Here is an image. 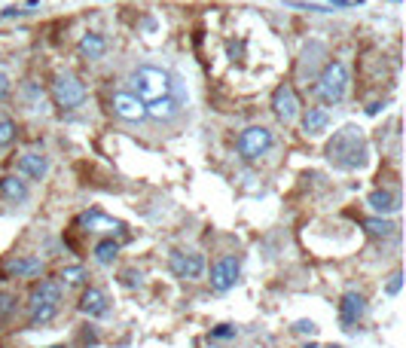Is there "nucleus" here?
Instances as JSON below:
<instances>
[{
    "label": "nucleus",
    "mask_w": 406,
    "mask_h": 348,
    "mask_svg": "<svg viewBox=\"0 0 406 348\" xmlns=\"http://www.w3.org/2000/svg\"><path fill=\"white\" fill-rule=\"evenodd\" d=\"M324 156L330 165L342 168V172H354V168H363L369 159V144L363 138V132L358 125H342V129L327 141Z\"/></svg>",
    "instance_id": "2"
},
{
    "label": "nucleus",
    "mask_w": 406,
    "mask_h": 348,
    "mask_svg": "<svg viewBox=\"0 0 406 348\" xmlns=\"http://www.w3.org/2000/svg\"><path fill=\"white\" fill-rule=\"evenodd\" d=\"M168 266L183 281H199L205 275V257L199 251H171Z\"/></svg>",
    "instance_id": "8"
},
{
    "label": "nucleus",
    "mask_w": 406,
    "mask_h": 348,
    "mask_svg": "<svg viewBox=\"0 0 406 348\" xmlns=\"http://www.w3.org/2000/svg\"><path fill=\"white\" fill-rule=\"evenodd\" d=\"M77 52H80V59H85V61H98V59H104V52H107V40H104V34H95V31L83 34L80 43H77Z\"/></svg>",
    "instance_id": "17"
},
{
    "label": "nucleus",
    "mask_w": 406,
    "mask_h": 348,
    "mask_svg": "<svg viewBox=\"0 0 406 348\" xmlns=\"http://www.w3.org/2000/svg\"><path fill=\"white\" fill-rule=\"evenodd\" d=\"M312 92H315V98L321 104H327V108L345 101V95H348V68H345V61H339V59L327 61L324 70L318 74V80L312 83Z\"/></svg>",
    "instance_id": "3"
},
{
    "label": "nucleus",
    "mask_w": 406,
    "mask_h": 348,
    "mask_svg": "<svg viewBox=\"0 0 406 348\" xmlns=\"http://www.w3.org/2000/svg\"><path fill=\"white\" fill-rule=\"evenodd\" d=\"M59 278H61L59 284H64V287H80V284L85 281V269L83 266H64Z\"/></svg>",
    "instance_id": "25"
},
{
    "label": "nucleus",
    "mask_w": 406,
    "mask_h": 348,
    "mask_svg": "<svg viewBox=\"0 0 406 348\" xmlns=\"http://www.w3.org/2000/svg\"><path fill=\"white\" fill-rule=\"evenodd\" d=\"M123 284H125V287H134V284H141V275L125 272V275H123Z\"/></svg>",
    "instance_id": "33"
},
{
    "label": "nucleus",
    "mask_w": 406,
    "mask_h": 348,
    "mask_svg": "<svg viewBox=\"0 0 406 348\" xmlns=\"http://www.w3.org/2000/svg\"><path fill=\"white\" fill-rule=\"evenodd\" d=\"M290 6H296V10H309V12H330L327 6H321V3H305V0H287Z\"/></svg>",
    "instance_id": "31"
},
{
    "label": "nucleus",
    "mask_w": 406,
    "mask_h": 348,
    "mask_svg": "<svg viewBox=\"0 0 406 348\" xmlns=\"http://www.w3.org/2000/svg\"><path fill=\"white\" fill-rule=\"evenodd\" d=\"M110 110L116 113L119 119H125V123H144L147 119L144 104H141L134 95H128V92H116V95L110 98Z\"/></svg>",
    "instance_id": "12"
},
{
    "label": "nucleus",
    "mask_w": 406,
    "mask_h": 348,
    "mask_svg": "<svg viewBox=\"0 0 406 348\" xmlns=\"http://www.w3.org/2000/svg\"><path fill=\"white\" fill-rule=\"evenodd\" d=\"M400 287H403V272H394V275H391V281L385 284V294L397 296V294H400Z\"/></svg>",
    "instance_id": "29"
},
{
    "label": "nucleus",
    "mask_w": 406,
    "mask_h": 348,
    "mask_svg": "<svg viewBox=\"0 0 406 348\" xmlns=\"http://www.w3.org/2000/svg\"><path fill=\"white\" fill-rule=\"evenodd\" d=\"M107 309H110V303H107L104 290H98V287H85V290H83V296H80V311H83L85 318H104Z\"/></svg>",
    "instance_id": "15"
},
{
    "label": "nucleus",
    "mask_w": 406,
    "mask_h": 348,
    "mask_svg": "<svg viewBox=\"0 0 406 348\" xmlns=\"http://www.w3.org/2000/svg\"><path fill=\"white\" fill-rule=\"evenodd\" d=\"M49 348H64V345H49Z\"/></svg>",
    "instance_id": "38"
},
{
    "label": "nucleus",
    "mask_w": 406,
    "mask_h": 348,
    "mask_svg": "<svg viewBox=\"0 0 406 348\" xmlns=\"http://www.w3.org/2000/svg\"><path fill=\"white\" fill-rule=\"evenodd\" d=\"M327 46L321 43V40H312L309 46L303 49V55H299V65H296V80L303 83V86H309V83L318 80V74L324 70L327 65Z\"/></svg>",
    "instance_id": "7"
},
{
    "label": "nucleus",
    "mask_w": 406,
    "mask_h": 348,
    "mask_svg": "<svg viewBox=\"0 0 406 348\" xmlns=\"http://www.w3.org/2000/svg\"><path fill=\"white\" fill-rule=\"evenodd\" d=\"M330 348H345V345H330Z\"/></svg>",
    "instance_id": "37"
},
{
    "label": "nucleus",
    "mask_w": 406,
    "mask_h": 348,
    "mask_svg": "<svg viewBox=\"0 0 406 348\" xmlns=\"http://www.w3.org/2000/svg\"><path fill=\"white\" fill-rule=\"evenodd\" d=\"M49 92H52L55 108H61V110H77V108H83V101H85L83 80L77 74H70V70H61V74H55Z\"/></svg>",
    "instance_id": "5"
},
{
    "label": "nucleus",
    "mask_w": 406,
    "mask_h": 348,
    "mask_svg": "<svg viewBox=\"0 0 406 348\" xmlns=\"http://www.w3.org/2000/svg\"><path fill=\"white\" fill-rule=\"evenodd\" d=\"M177 92H183L181 80H177L174 74H168V70H162V68L141 65V68L132 70V76H128V95H134L144 108L162 101V98L177 95Z\"/></svg>",
    "instance_id": "1"
},
{
    "label": "nucleus",
    "mask_w": 406,
    "mask_h": 348,
    "mask_svg": "<svg viewBox=\"0 0 406 348\" xmlns=\"http://www.w3.org/2000/svg\"><path fill=\"white\" fill-rule=\"evenodd\" d=\"M367 205L373 208L376 217H388V214H397V211H400V196H397L394 190L379 187L367 196Z\"/></svg>",
    "instance_id": "14"
},
{
    "label": "nucleus",
    "mask_w": 406,
    "mask_h": 348,
    "mask_svg": "<svg viewBox=\"0 0 406 348\" xmlns=\"http://www.w3.org/2000/svg\"><path fill=\"white\" fill-rule=\"evenodd\" d=\"M19 172L31 181H43L49 174V156L43 153H21L19 156Z\"/></svg>",
    "instance_id": "16"
},
{
    "label": "nucleus",
    "mask_w": 406,
    "mask_h": 348,
    "mask_svg": "<svg viewBox=\"0 0 406 348\" xmlns=\"http://www.w3.org/2000/svg\"><path fill=\"white\" fill-rule=\"evenodd\" d=\"M21 98L28 101V108H31V110H40L43 108V92H40V86L34 80L21 83Z\"/></svg>",
    "instance_id": "24"
},
{
    "label": "nucleus",
    "mask_w": 406,
    "mask_h": 348,
    "mask_svg": "<svg viewBox=\"0 0 406 348\" xmlns=\"http://www.w3.org/2000/svg\"><path fill=\"white\" fill-rule=\"evenodd\" d=\"M235 336H238V330H235L232 324H220V327H214V330L208 333L211 342H220V339H235Z\"/></svg>",
    "instance_id": "27"
},
{
    "label": "nucleus",
    "mask_w": 406,
    "mask_h": 348,
    "mask_svg": "<svg viewBox=\"0 0 406 348\" xmlns=\"http://www.w3.org/2000/svg\"><path fill=\"white\" fill-rule=\"evenodd\" d=\"M12 16H25V10H19V6H6V10H3V19H12Z\"/></svg>",
    "instance_id": "34"
},
{
    "label": "nucleus",
    "mask_w": 406,
    "mask_h": 348,
    "mask_svg": "<svg viewBox=\"0 0 406 348\" xmlns=\"http://www.w3.org/2000/svg\"><path fill=\"white\" fill-rule=\"evenodd\" d=\"M16 132H19L16 119H0V150H6L16 141Z\"/></svg>",
    "instance_id": "26"
},
{
    "label": "nucleus",
    "mask_w": 406,
    "mask_h": 348,
    "mask_svg": "<svg viewBox=\"0 0 406 348\" xmlns=\"http://www.w3.org/2000/svg\"><path fill=\"white\" fill-rule=\"evenodd\" d=\"M28 309H31V318H28V327H43L49 324L61 309V284L55 278H43L40 284H34L31 300H28Z\"/></svg>",
    "instance_id": "4"
},
{
    "label": "nucleus",
    "mask_w": 406,
    "mask_h": 348,
    "mask_svg": "<svg viewBox=\"0 0 406 348\" xmlns=\"http://www.w3.org/2000/svg\"><path fill=\"white\" fill-rule=\"evenodd\" d=\"M16 311V296L0 294V321H10V315Z\"/></svg>",
    "instance_id": "28"
},
{
    "label": "nucleus",
    "mask_w": 406,
    "mask_h": 348,
    "mask_svg": "<svg viewBox=\"0 0 406 348\" xmlns=\"http://www.w3.org/2000/svg\"><path fill=\"white\" fill-rule=\"evenodd\" d=\"M80 226H89V232H123L125 223L123 220H113L101 214V211H89V214H83L80 220H77Z\"/></svg>",
    "instance_id": "18"
},
{
    "label": "nucleus",
    "mask_w": 406,
    "mask_h": 348,
    "mask_svg": "<svg viewBox=\"0 0 406 348\" xmlns=\"http://www.w3.org/2000/svg\"><path fill=\"white\" fill-rule=\"evenodd\" d=\"M241 275V260L238 257H220L217 263L211 266V287L217 290V294H226L230 287H235V281H238Z\"/></svg>",
    "instance_id": "9"
},
{
    "label": "nucleus",
    "mask_w": 406,
    "mask_h": 348,
    "mask_svg": "<svg viewBox=\"0 0 406 348\" xmlns=\"http://www.w3.org/2000/svg\"><path fill=\"white\" fill-rule=\"evenodd\" d=\"M382 110V104H369V108H367V113H369V116H376V113H379Z\"/></svg>",
    "instance_id": "35"
},
{
    "label": "nucleus",
    "mask_w": 406,
    "mask_h": 348,
    "mask_svg": "<svg viewBox=\"0 0 406 348\" xmlns=\"http://www.w3.org/2000/svg\"><path fill=\"white\" fill-rule=\"evenodd\" d=\"M363 229L373 238H388V236H394L397 223H391V220H385V217H367L363 220Z\"/></svg>",
    "instance_id": "22"
},
{
    "label": "nucleus",
    "mask_w": 406,
    "mask_h": 348,
    "mask_svg": "<svg viewBox=\"0 0 406 348\" xmlns=\"http://www.w3.org/2000/svg\"><path fill=\"white\" fill-rule=\"evenodd\" d=\"M28 183L21 181V177L16 174H6V177H0V198L3 202H12V205H21V202H28Z\"/></svg>",
    "instance_id": "19"
},
{
    "label": "nucleus",
    "mask_w": 406,
    "mask_h": 348,
    "mask_svg": "<svg viewBox=\"0 0 406 348\" xmlns=\"http://www.w3.org/2000/svg\"><path fill=\"white\" fill-rule=\"evenodd\" d=\"M330 129V113L324 108H309L303 113V132L309 134V138H318V134H324Z\"/></svg>",
    "instance_id": "20"
},
{
    "label": "nucleus",
    "mask_w": 406,
    "mask_h": 348,
    "mask_svg": "<svg viewBox=\"0 0 406 348\" xmlns=\"http://www.w3.org/2000/svg\"><path fill=\"white\" fill-rule=\"evenodd\" d=\"M363 315H367V300H363V294L358 290H348V294H342L339 300V321L345 330H352L354 324L363 321Z\"/></svg>",
    "instance_id": "11"
},
{
    "label": "nucleus",
    "mask_w": 406,
    "mask_h": 348,
    "mask_svg": "<svg viewBox=\"0 0 406 348\" xmlns=\"http://www.w3.org/2000/svg\"><path fill=\"white\" fill-rule=\"evenodd\" d=\"M6 272L16 275V278H31V275H40V272H43V260H40V257H19V260H10V263H6Z\"/></svg>",
    "instance_id": "21"
},
{
    "label": "nucleus",
    "mask_w": 406,
    "mask_h": 348,
    "mask_svg": "<svg viewBox=\"0 0 406 348\" xmlns=\"http://www.w3.org/2000/svg\"><path fill=\"white\" fill-rule=\"evenodd\" d=\"M272 113L281 119L284 125L294 123V119L299 116V98H296V89L290 86V83L275 86V92H272Z\"/></svg>",
    "instance_id": "10"
},
{
    "label": "nucleus",
    "mask_w": 406,
    "mask_h": 348,
    "mask_svg": "<svg viewBox=\"0 0 406 348\" xmlns=\"http://www.w3.org/2000/svg\"><path fill=\"white\" fill-rule=\"evenodd\" d=\"M95 263H101V266H110L113 260H116V254H119V241H113V238H101L95 245Z\"/></svg>",
    "instance_id": "23"
},
{
    "label": "nucleus",
    "mask_w": 406,
    "mask_h": 348,
    "mask_svg": "<svg viewBox=\"0 0 406 348\" xmlns=\"http://www.w3.org/2000/svg\"><path fill=\"white\" fill-rule=\"evenodd\" d=\"M294 333H299V336H315L318 327H315V321H296L294 324Z\"/></svg>",
    "instance_id": "30"
},
{
    "label": "nucleus",
    "mask_w": 406,
    "mask_h": 348,
    "mask_svg": "<svg viewBox=\"0 0 406 348\" xmlns=\"http://www.w3.org/2000/svg\"><path fill=\"white\" fill-rule=\"evenodd\" d=\"M183 104H187V92H177V95L162 98V101L150 104V108H144V110H147L150 119H156V123H174V119L181 116Z\"/></svg>",
    "instance_id": "13"
},
{
    "label": "nucleus",
    "mask_w": 406,
    "mask_h": 348,
    "mask_svg": "<svg viewBox=\"0 0 406 348\" xmlns=\"http://www.w3.org/2000/svg\"><path fill=\"white\" fill-rule=\"evenodd\" d=\"M6 95H10V76L0 74V101H3Z\"/></svg>",
    "instance_id": "32"
},
{
    "label": "nucleus",
    "mask_w": 406,
    "mask_h": 348,
    "mask_svg": "<svg viewBox=\"0 0 406 348\" xmlns=\"http://www.w3.org/2000/svg\"><path fill=\"white\" fill-rule=\"evenodd\" d=\"M303 348H318V345H315V342H309V345H303Z\"/></svg>",
    "instance_id": "36"
},
{
    "label": "nucleus",
    "mask_w": 406,
    "mask_h": 348,
    "mask_svg": "<svg viewBox=\"0 0 406 348\" xmlns=\"http://www.w3.org/2000/svg\"><path fill=\"white\" fill-rule=\"evenodd\" d=\"M272 144H275V138L266 125H247L238 134V141H235V150H238L241 162H256L260 156H266L272 150Z\"/></svg>",
    "instance_id": "6"
}]
</instances>
